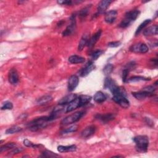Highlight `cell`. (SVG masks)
Returning <instances> with one entry per match:
<instances>
[{"instance_id":"cell-1","label":"cell","mask_w":158,"mask_h":158,"mask_svg":"<svg viewBox=\"0 0 158 158\" xmlns=\"http://www.w3.org/2000/svg\"><path fill=\"white\" fill-rule=\"evenodd\" d=\"M49 122H51L49 116H43L30 121L27 124V126L29 130L31 131H37L40 129L44 128Z\"/></svg>"},{"instance_id":"cell-2","label":"cell","mask_w":158,"mask_h":158,"mask_svg":"<svg viewBox=\"0 0 158 158\" xmlns=\"http://www.w3.org/2000/svg\"><path fill=\"white\" fill-rule=\"evenodd\" d=\"M135 149L139 152H146L149 146V138L146 135H138L133 138Z\"/></svg>"},{"instance_id":"cell-3","label":"cell","mask_w":158,"mask_h":158,"mask_svg":"<svg viewBox=\"0 0 158 158\" xmlns=\"http://www.w3.org/2000/svg\"><path fill=\"white\" fill-rule=\"evenodd\" d=\"M140 12L138 10H133L127 12L125 15L124 19L120 22L119 27L123 28H127L130 26L137 17L139 16Z\"/></svg>"},{"instance_id":"cell-4","label":"cell","mask_w":158,"mask_h":158,"mask_svg":"<svg viewBox=\"0 0 158 158\" xmlns=\"http://www.w3.org/2000/svg\"><path fill=\"white\" fill-rule=\"evenodd\" d=\"M84 115V112L83 111H78L71 115H69L65 117L61 120V125H67L72 123H73L77 121H78Z\"/></svg>"},{"instance_id":"cell-5","label":"cell","mask_w":158,"mask_h":158,"mask_svg":"<svg viewBox=\"0 0 158 158\" xmlns=\"http://www.w3.org/2000/svg\"><path fill=\"white\" fill-rule=\"evenodd\" d=\"M112 100L124 109H127L130 106V102L126 98V94L114 95L112 97Z\"/></svg>"},{"instance_id":"cell-6","label":"cell","mask_w":158,"mask_h":158,"mask_svg":"<svg viewBox=\"0 0 158 158\" xmlns=\"http://www.w3.org/2000/svg\"><path fill=\"white\" fill-rule=\"evenodd\" d=\"M130 51L135 53L144 54L149 51V48L145 43H138L131 45L130 47Z\"/></svg>"},{"instance_id":"cell-7","label":"cell","mask_w":158,"mask_h":158,"mask_svg":"<svg viewBox=\"0 0 158 158\" xmlns=\"http://www.w3.org/2000/svg\"><path fill=\"white\" fill-rule=\"evenodd\" d=\"M70 24L67 27L65 30L63 31L62 35L64 36H67L71 35L74 31L76 28V19H75V15H72L70 18Z\"/></svg>"},{"instance_id":"cell-8","label":"cell","mask_w":158,"mask_h":158,"mask_svg":"<svg viewBox=\"0 0 158 158\" xmlns=\"http://www.w3.org/2000/svg\"><path fill=\"white\" fill-rule=\"evenodd\" d=\"M115 117V114L112 113H107L104 114H98L95 115V118L96 120H98L102 123H107L108 122H110L112 120H114Z\"/></svg>"},{"instance_id":"cell-9","label":"cell","mask_w":158,"mask_h":158,"mask_svg":"<svg viewBox=\"0 0 158 158\" xmlns=\"http://www.w3.org/2000/svg\"><path fill=\"white\" fill-rule=\"evenodd\" d=\"M78 83H79V79L77 75H73L70 76L68 80V84H67L68 90L69 91H73L78 86Z\"/></svg>"},{"instance_id":"cell-10","label":"cell","mask_w":158,"mask_h":158,"mask_svg":"<svg viewBox=\"0 0 158 158\" xmlns=\"http://www.w3.org/2000/svg\"><path fill=\"white\" fill-rule=\"evenodd\" d=\"M112 2V1L109 0H102L101 1L98 5L97 10H98V14H104L106 9L109 7V5Z\"/></svg>"},{"instance_id":"cell-11","label":"cell","mask_w":158,"mask_h":158,"mask_svg":"<svg viewBox=\"0 0 158 158\" xmlns=\"http://www.w3.org/2000/svg\"><path fill=\"white\" fill-rule=\"evenodd\" d=\"M8 79L10 83L12 85H15L19 82V75L17 70L15 69H11L9 72Z\"/></svg>"},{"instance_id":"cell-12","label":"cell","mask_w":158,"mask_h":158,"mask_svg":"<svg viewBox=\"0 0 158 158\" xmlns=\"http://www.w3.org/2000/svg\"><path fill=\"white\" fill-rule=\"evenodd\" d=\"M104 88L109 89L110 92L112 93L118 88V86L114 80L108 77H106L104 80Z\"/></svg>"},{"instance_id":"cell-13","label":"cell","mask_w":158,"mask_h":158,"mask_svg":"<svg viewBox=\"0 0 158 158\" xmlns=\"http://www.w3.org/2000/svg\"><path fill=\"white\" fill-rule=\"evenodd\" d=\"M96 127L94 125H89L86 127L81 132V136L83 138H87L92 136L96 131Z\"/></svg>"},{"instance_id":"cell-14","label":"cell","mask_w":158,"mask_h":158,"mask_svg":"<svg viewBox=\"0 0 158 158\" xmlns=\"http://www.w3.org/2000/svg\"><path fill=\"white\" fill-rule=\"evenodd\" d=\"M117 12L115 10H111L107 12L105 14L104 20L107 23H112L116 19Z\"/></svg>"},{"instance_id":"cell-15","label":"cell","mask_w":158,"mask_h":158,"mask_svg":"<svg viewBox=\"0 0 158 158\" xmlns=\"http://www.w3.org/2000/svg\"><path fill=\"white\" fill-rule=\"evenodd\" d=\"M101 33H102L101 30H99L96 33H95L90 38H89L86 46L89 48L93 47L94 44L96 43V42L99 40L101 35Z\"/></svg>"},{"instance_id":"cell-16","label":"cell","mask_w":158,"mask_h":158,"mask_svg":"<svg viewBox=\"0 0 158 158\" xmlns=\"http://www.w3.org/2000/svg\"><path fill=\"white\" fill-rule=\"evenodd\" d=\"M78 96L76 94H70L64 96L62 99H60L58 103L59 104H60V105H64V106L67 105L69 103H70L72 101H73L74 99H75Z\"/></svg>"},{"instance_id":"cell-17","label":"cell","mask_w":158,"mask_h":158,"mask_svg":"<svg viewBox=\"0 0 158 158\" xmlns=\"http://www.w3.org/2000/svg\"><path fill=\"white\" fill-rule=\"evenodd\" d=\"M78 107H80V99L78 96L73 101H72L70 103L67 104V107L65 109V112L67 113V112H72Z\"/></svg>"},{"instance_id":"cell-18","label":"cell","mask_w":158,"mask_h":158,"mask_svg":"<svg viewBox=\"0 0 158 158\" xmlns=\"http://www.w3.org/2000/svg\"><path fill=\"white\" fill-rule=\"evenodd\" d=\"M94 68H95V65L93 62H89L87 64V65L81 70L80 76L82 77L87 76L94 69Z\"/></svg>"},{"instance_id":"cell-19","label":"cell","mask_w":158,"mask_h":158,"mask_svg":"<svg viewBox=\"0 0 158 158\" xmlns=\"http://www.w3.org/2000/svg\"><path fill=\"white\" fill-rule=\"evenodd\" d=\"M158 33V27L157 25L151 26L143 31V35L146 36L151 35H157Z\"/></svg>"},{"instance_id":"cell-20","label":"cell","mask_w":158,"mask_h":158,"mask_svg":"<svg viewBox=\"0 0 158 158\" xmlns=\"http://www.w3.org/2000/svg\"><path fill=\"white\" fill-rule=\"evenodd\" d=\"M52 100V97L51 95L47 94L40 97L36 101V103L39 106H44L50 102Z\"/></svg>"},{"instance_id":"cell-21","label":"cell","mask_w":158,"mask_h":158,"mask_svg":"<svg viewBox=\"0 0 158 158\" xmlns=\"http://www.w3.org/2000/svg\"><path fill=\"white\" fill-rule=\"evenodd\" d=\"M77 149V146L74 144L70 146H62L60 145L57 147V151L59 152H73Z\"/></svg>"},{"instance_id":"cell-22","label":"cell","mask_w":158,"mask_h":158,"mask_svg":"<svg viewBox=\"0 0 158 158\" xmlns=\"http://www.w3.org/2000/svg\"><path fill=\"white\" fill-rule=\"evenodd\" d=\"M107 99V96L104 93H103L102 91H97L93 97L94 101L97 103H102L104 102Z\"/></svg>"},{"instance_id":"cell-23","label":"cell","mask_w":158,"mask_h":158,"mask_svg":"<svg viewBox=\"0 0 158 158\" xmlns=\"http://www.w3.org/2000/svg\"><path fill=\"white\" fill-rule=\"evenodd\" d=\"M133 96L137 99L139 100H141V99H144L145 98H146L147 97H151L152 96L153 94H149L148 93H146L145 91H140L138 92H133L132 93Z\"/></svg>"},{"instance_id":"cell-24","label":"cell","mask_w":158,"mask_h":158,"mask_svg":"<svg viewBox=\"0 0 158 158\" xmlns=\"http://www.w3.org/2000/svg\"><path fill=\"white\" fill-rule=\"evenodd\" d=\"M89 40V36L87 34H85L82 36V37L81 38L80 42L78 43V51H82L84 48L85 47V46L87 45L88 41Z\"/></svg>"},{"instance_id":"cell-25","label":"cell","mask_w":158,"mask_h":158,"mask_svg":"<svg viewBox=\"0 0 158 158\" xmlns=\"http://www.w3.org/2000/svg\"><path fill=\"white\" fill-rule=\"evenodd\" d=\"M69 62L73 64H80L83 63L85 61V59L83 57L77 56V55H72L69 57Z\"/></svg>"},{"instance_id":"cell-26","label":"cell","mask_w":158,"mask_h":158,"mask_svg":"<svg viewBox=\"0 0 158 158\" xmlns=\"http://www.w3.org/2000/svg\"><path fill=\"white\" fill-rule=\"evenodd\" d=\"M78 97L80 99V107L87 104L91 100V97L88 95H81Z\"/></svg>"},{"instance_id":"cell-27","label":"cell","mask_w":158,"mask_h":158,"mask_svg":"<svg viewBox=\"0 0 158 158\" xmlns=\"http://www.w3.org/2000/svg\"><path fill=\"white\" fill-rule=\"evenodd\" d=\"M151 22V19H146L144 21H143V22L139 25V26L137 28V29H136V31H135V36H138V35L140 33V32H141Z\"/></svg>"},{"instance_id":"cell-28","label":"cell","mask_w":158,"mask_h":158,"mask_svg":"<svg viewBox=\"0 0 158 158\" xmlns=\"http://www.w3.org/2000/svg\"><path fill=\"white\" fill-rule=\"evenodd\" d=\"M150 78H146L142 76H133L128 79V82H137L140 81H149L150 80Z\"/></svg>"},{"instance_id":"cell-29","label":"cell","mask_w":158,"mask_h":158,"mask_svg":"<svg viewBox=\"0 0 158 158\" xmlns=\"http://www.w3.org/2000/svg\"><path fill=\"white\" fill-rule=\"evenodd\" d=\"M15 147H16V144L14 143H7L6 144L2 145L0 147V152L1 153L3 151L11 150Z\"/></svg>"},{"instance_id":"cell-30","label":"cell","mask_w":158,"mask_h":158,"mask_svg":"<svg viewBox=\"0 0 158 158\" xmlns=\"http://www.w3.org/2000/svg\"><path fill=\"white\" fill-rule=\"evenodd\" d=\"M91 7V4H89V6H85V7H83L78 12V16L80 18L85 17L88 15V12H89V9H90Z\"/></svg>"},{"instance_id":"cell-31","label":"cell","mask_w":158,"mask_h":158,"mask_svg":"<svg viewBox=\"0 0 158 158\" xmlns=\"http://www.w3.org/2000/svg\"><path fill=\"white\" fill-rule=\"evenodd\" d=\"M22 130V128L21 127H18V126H14V127H10V128H7L6 130V134H7V135L14 134V133L20 132Z\"/></svg>"},{"instance_id":"cell-32","label":"cell","mask_w":158,"mask_h":158,"mask_svg":"<svg viewBox=\"0 0 158 158\" xmlns=\"http://www.w3.org/2000/svg\"><path fill=\"white\" fill-rule=\"evenodd\" d=\"M77 129H78V126L77 125H72V126L64 129V130H62L61 133L62 134H68L70 133L76 131L77 130Z\"/></svg>"},{"instance_id":"cell-33","label":"cell","mask_w":158,"mask_h":158,"mask_svg":"<svg viewBox=\"0 0 158 158\" xmlns=\"http://www.w3.org/2000/svg\"><path fill=\"white\" fill-rule=\"evenodd\" d=\"M114 69V65L111 64H107L103 69V72L106 75H110Z\"/></svg>"},{"instance_id":"cell-34","label":"cell","mask_w":158,"mask_h":158,"mask_svg":"<svg viewBox=\"0 0 158 158\" xmlns=\"http://www.w3.org/2000/svg\"><path fill=\"white\" fill-rule=\"evenodd\" d=\"M103 53H104V51L102 50H96L91 54V58L93 60H96Z\"/></svg>"},{"instance_id":"cell-35","label":"cell","mask_w":158,"mask_h":158,"mask_svg":"<svg viewBox=\"0 0 158 158\" xmlns=\"http://www.w3.org/2000/svg\"><path fill=\"white\" fill-rule=\"evenodd\" d=\"M42 157H58L59 155L50 151L48 150H46L43 152H42Z\"/></svg>"},{"instance_id":"cell-36","label":"cell","mask_w":158,"mask_h":158,"mask_svg":"<svg viewBox=\"0 0 158 158\" xmlns=\"http://www.w3.org/2000/svg\"><path fill=\"white\" fill-rule=\"evenodd\" d=\"M13 108V104L10 101H6L1 106V110H11Z\"/></svg>"},{"instance_id":"cell-37","label":"cell","mask_w":158,"mask_h":158,"mask_svg":"<svg viewBox=\"0 0 158 158\" xmlns=\"http://www.w3.org/2000/svg\"><path fill=\"white\" fill-rule=\"evenodd\" d=\"M23 144L27 147H30V148H36L40 146V145L36 144L35 143H33L31 141H30L28 139H25L23 140Z\"/></svg>"},{"instance_id":"cell-38","label":"cell","mask_w":158,"mask_h":158,"mask_svg":"<svg viewBox=\"0 0 158 158\" xmlns=\"http://www.w3.org/2000/svg\"><path fill=\"white\" fill-rule=\"evenodd\" d=\"M142 91L148 93L149 94H154V92L156 91V88L153 86H147L142 89Z\"/></svg>"},{"instance_id":"cell-39","label":"cell","mask_w":158,"mask_h":158,"mask_svg":"<svg viewBox=\"0 0 158 158\" xmlns=\"http://www.w3.org/2000/svg\"><path fill=\"white\" fill-rule=\"evenodd\" d=\"M130 70H128V69L125 68V69H123V70L122 71V81L124 83H126L128 80L127 77L128 75V73L130 72Z\"/></svg>"},{"instance_id":"cell-40","label":"cell","mask_w":158,"mask_h":158,"mask_svg":"<svg viewBox=\"0 0 158 158\" xmlns=\"http://www.w3.org/2000/svg\"><path fill=\"white\" fill-rule=\"evenodd\" d=\"M57 2L60 5H67V6L72 5L73 4V2L70 0H59V1H57Z\"/></svg>"},{"instance_id":"cell-41","label":"cell","mask_w":158,"mask_h":158,"mask_svg":"<svg viewBox=\"0 0 158 158\" xmlns=\"http://www.w3.org/2000/svg\"><path fill=\"white\" fill-rule=\"evenodd\" d=\"M121 44L120 41H112L107 44V46L109 48H117Z\"/></svg>"},{"instance_id":"cell-42","label":"cell","mask_w":158,"mask_h":158,"mask_svg":"<svg viewBox=\"0 0 158 158\" xmlns=\"http://www.w3.org/2000/svg\"><path fill=\"white\" fill-rule=\"evenodd\" d=\"M144 121H145L146 123L148 126H149V127H154V122L150 118H144Z\"/></svg>"},{"instance_id":"cell-43","label":"cell","mask_w":158,"mask_h":158,"mask_svg":"<svg viewBox=\"0 0 158 158\" xmlns=\"http://www.w3.org/2000/svg\"><path fill=\"white\" fill-rule=\"evenodd\" d=\"M22 151H23V149H22V148H13L12 149H11L10 153H12V154H17V153L21 152Z\"/></svg>"},{"instance_id":"cell-44","label":"cell","mask_w":158,"mask_h":158,"mask_svg":"<svg viewBox=\"0 0 158 158\" xmlns=\"http://www.w3.org/2000/svg\"><path fill=\"white\" fill-rule=\"evenodd\" d=\"M114 157H123V156H114Z\"/></svg>"}]
</instances>
